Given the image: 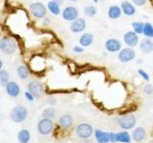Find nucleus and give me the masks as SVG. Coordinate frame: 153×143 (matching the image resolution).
Instances as JSON below:
<instances>
[{
	"instance_id": "nucleus-1",
	"label": "nucleus",
	"mask_w": 153,
	"mask_h": 143,
	"mask_svg": "<svg viewBox=\"0 0 153 143\" xmlns=\"http://www.w3.org/2000/svg\"><path fill=\"white\" fill-rule=\"evenodd\" d=\"M17 44L13 38L4 37L0 40V51L6 55H12L16 51Z\"/></svg>"
},
{
	"instance_id": "nucleus-2",
	"label": "nucleus",
	"mask_w": 153,
	"mask_h": 143,
	"mask_svg": "<svg viewBox=\"0 0 153 143\" xmlns=\"http://www.w3.org/2000/svg\"><path fill=\"white\" fill-rule=\"evenodd\" d=\"M47 8L43 3L41 2H33L30 4V11L36 18L42 19L45 18L47 15Z\"/></svg>"
},
{
	"instance_id": "nucleus-3",
	"label": "nucleus",
	"mask_w": 153,
	"mask_h": 143,
	"mask_svg": "<svg viewBox=\"0 0 153 143\" xmlns=\"http://www.w3.org/2000/svg\"><path fill=\"white\" fill-rule=\"evenodd\" d=\"M118 125L124 129V130H130V129L134 128L136 125V117L134 114H126L117 119Z\"/></svg>"
},
{
	"instance_id": "nucleus-4",
	"label": "nucleus",
	"mask_w": 153,
	"mask_h": 143,
	"mask_svg": "<svg viewBox=\"0 0 153 143\" xmlns=\"http://www.w3.org/2000/svg\"><path fill=\"white\" fill-rule=\"evenodd\" d=\"M136 58V52L133 50V48L126 47L123 48L118 54V59L122 63H128Z\"/></svg>"
},
{
	"instance_id": "nucleus-5",
	"label": "nucleus",
	"mask_w": 153,
	"mask_h": 143,
	"mask_svg": "<svg viewBox=\"0 0 153 143\" xmlns=\"http://www.w3.org/2000/svg\"><path fill=\"white\" fill-rule=\"evenodd\" d=\"M27 114H28V111L27 109L24 107V106H16L14 107L12 112H11V118L13 122H22L23 120H25L26 117H27Z\"/></svg>"
},
{
	"instance_id": "nucleus-6",
	"label": "nucleus",
	"mask_w": 153,
	"mask_h": 143,
	"mask_svg": "<svg viewBox=\"0 0 153 143\" xmlns=\"http://www.w3.org/2000/svg\"><path fill=\"white\" fill-rule=\"evenodd\" d=\"M76 135L81 139H88L93 135V128L88 123H81L76 127Z\"/></svg>"
},
{
	"instance_id": "nucleus-7",
	"label": "nucleus",
	"mask_w": 153,
	"mask_h": 143,
	"mask_svg": "<svg viewBox=\"0 0 153 143\" xmlns=\"http://www.w3.org/2000/svg\"><path fill=\"white\" fill-rule=\"evenodd\" d=\"M37 130L43 136L49 135V133H52V131L54 130V122L52 121V119L43 118L38 122Z\"/></svg>"
},
{
	"instance_id": "nucleus-8",
	"label": "nucleus",
	"mask_w": 153,
	"mask_h": 143,
	"mask_svg": "<svg viewBox=\"0 0 153 143\" xmlns=\"http://www.w3.org/2000/svg\"><path fill=\"white\" fill-rule=\"evenodd\" d=\"M28 91L30 92L35 97H40L44 94V87L43 85L37 80H32L28 84Z\"/></svg>"
},
{
	"instance_id": "nucleus-9",
	"label": "nucleus",
	"mask_w": 153,
	"mask_h": 143,
	"mask_svg": "<svg viewBox=\"0 0 153 143\" xmlns=\"http://www.w3.org/2000/svg\"><path fill=\"white\" fill-rule=\"evenodd\" d=\"M61 15L64 20L72 22L79 17V10L74 6H68L64 8L61 13Z\"/></svg>"
},
{
	"instance_id": "nucleus-10",
	"label": "nucleus",
	"mask_w": 153,
	"mask_h": 143,
	"mask_svg": "<svg viewBox=\"0 0 153 143\" xmlns=\"http://www.w3.org/2000/svg\"><path fill=\"white\" fill-rule=\"evenodd\" d=\"M123 41L127 47H136L139 44V35L134 31H128L123 35Z\"/></svg>"
},
{
	"instance_id": "nucleus-11",
	"label": "nucleus",
	"mask_w": 153,
	"mask_h": 143,
	"mask_svg": "<svg viewBox=\"0 0 153 143\" xmlns=\"http://www.w3.org/2000/svg\"><path fill=\"white\" fill-rule=\"evenodd\" d=\"M85 29H86V20L83 17H78L74 21H72L70 25V30L74 33L82 32Z\"/></svg>"
},
{
	"instance_id": "nucleus-12",
	"label": "nucleus",
	"mask_w": 153,
	"mask_h": 143,
	"mask_svg": "<svg viewBox=\"0 0 153 143\" xmlns=\"http://www.w3.org/2000/svg\"><path fill=\"white\" fill-rule=\"evenodd\" d=\"M105 49L108 52H119L122 50V43L117 38H109L105 41Z\"/></svg>"
},
{
	"instance_id": "nucleus-13",
	"label": "nucleus",
	"mask_w": 153,
	"mask_h": 143,
	"mask_svg": "<svg viewBox=\"0 0 153 143\" xmlns=\"http://www.w3.org/2000/svg\"><path fill=\"white\" fill-rule=\"evenodd\" d=\"M140 50L146 55H150L153 52V41L150 38H143L140 42Z\"/></svg>"
},
{
	"instance_id": "nucleus-14",
	"label": "nucleus",
	"mask_w": 153,
	"mask_h": 143,
	"mask_svg": "<svg viewBox=\"0 0 153 143\" xmlns=\"http://www.w3.org/2000/svg\"><path fill=\"white\" fill-rule=\"evenodd\" d=\"M121 9H122L123 13L124 15H127V16H132L136 13L135 5L128 1H123L121 4Z\"/></svg>"
},
{
	"instance_id": "nucleus-15",
	"label": "nucleus",
	"mask_w": 153,
	"mask_h": 143,
	"mask_svg": "<svg viewBox=\"0 0 153 143\" xmlns=\"http://www.w3.org/2000/svg\"><path fill=\"white\" fill-rule=\"evenodd\" d=\"M5 88H6V92L10 97H16L20 94V88H19L18 84L13 81H10Z\"/></svg>"
},
{
	"instance_id": "nucleus-16",
	"label": "nucleus",
	"mask_w": 153,
	"mask_h": 143,
	"mask_svg": "<svg viewBox=\"0 0 153 143\" xmlns=\"http://www.w3.org/2000/svg\"><path fill=\"white\" fill-rule=\"evenodd\" d=\"M122 9L118 5H112L110 6L108 11H107V15L110 19L112 20H115V19H119L120 17L122 16Z\"/></svg>"
},
{
	"instance_id": "nucleus-17",
	"label": "nucleus",
	"mask_w": 153,
	"mask_h": 143,
	"mask_svg": "<svg viewBox=\"0 0 153 143\" xmlns=\"http://www.w3.org/2000/svg\"><path fill=\"white\" fill-rule=\"evenodd\" d=\"M94 42V35L90 32H83L79 37V45L83 48L89 47Z\"/></svg>"
},
{
	"instance_id": "nucleus-18",
	"label": "nucleus",
	"mask_w": 153,
	"mask_h": 143,
	"mask_svg": "<svg viewBox=\"0 0 153 143\" xmlns=\"http://www.w3.org/2000/svg\"><path fill=\"white\" fill-rule=\"evenodd\" d=\"M109 135L110 133L108 132H104L102 130H95V138L98 143H109Z\"/></svg>"
},
{
	"instance_id": "nucleus-19",
	"label": "nucleus",
	"mask_w": 153,
	"mask_h": 143,
	"mask_svg": "<svg viewBox=\"0 0 153 143\" xmlns=\"http://www.w3.org/2000/svg\"><path fill=\"white\" fill-rule=\"evenodd\" d=\"M146 137V130L143 127H138L132 133V138L134 141L141 142Z\"/></svg>"
},
{
	"instance_id": "nucleus-20",
	"label": "nucleus",
	"mask_w": 153,
	"mask_h": 143,
	"mask_svg": "<svg viewBox=\"0 0 153 143\" xmlns=\"http://www.w3.org/2000/svg\"><path fill=\"white\" fill-rule=\"evenodd\" d=\"M59 125L62 127V128H69L71 127L72 125L74 124V119L73 117H72L71 116H69V114H64V116H62L59 120Z\"/></svg>"
},
{
	"instance_id": "nucleus-21",
	"label": "nucleus",
	"mask_w": 153,
	"mask_h": 143,
	"mask_svg": "<svg viewBox=\"0 0 153 143\" xmlns=\"http://www.w3.org/2000/svg\"><path fill=\"white\" fill-rule=\"evenodd\" d=\"M47 9H48V11H49L52 14H54V15H59V14L61 13L60 5L57 4L56 2H55L54 0H52V1L48 2Z\"/></svg>"
},
{
	"instance_id": "nucleus-22",
	"label": "nucleus",
	"mask_w": 153,
	"mask_h": 143,
	"mask_svg": "<svg viewBox=\"0 0 153 143\" xmlns=\"http://www.w3.org/2000/svg\"><path fill=\"white\" fill-rule=\"evenodd\" d=\"M131 141L130 135L126 132H119L116 133V142H122V143H129Z\"/></svg>"
},
{
	"instance_id": "nucleus-23",
	"label": "nucleus",
	"mask_w": 153,
	"mask_h": 143,
	"mask_svg": "<svg viewBox=\"0 0 153 143\" xmlns=\"http://www.w3.org/2000/svg\"><path fill=\"white\" fill-rule=\"evenodd\" d=\"M16 73H17L18 77L20 78V79H23V80L24 79H27L29 77V74H30V72H29L28 67L25 66V65L19 66L18 68H17Z\"/></svg>"
},
{
	"instance_id": "nucleus-24",
	"label": "nucleus",
	"mask_w": 153,
	"mask_h": 143,
	"mask_svg": "<svg viewBox=\"0 0 153 143\" xmlns=\"http://www.w3.org/2000/svg\"><path fill=\"white\" fill-rule=\"evenodd\" d=\"M143 35H145L146 38H153V25L149 22L145 23V27H143Z\"/></svg>"
},
{
	"instance_id": "nucleus-25",
	"label": "nucleus",
	"mask_w": 153,
	"mask_h": 143,
	"mask_svg": "<svg viewBox=\"0 0 153 143\" xmlns=\"http://www.w3.org/2000/svg\"><path fill=\"white\" fill-rule=\"evenodd\" d=\"M98 11H97V8L95 6H92V5H89V6L85 7L83 9V13L85 16L87 17H94L96 14H97Z\"/></svg>"
},
{
	"instance_id": "nucleus-26",
	"label": "nucleus",
	"mask_w": 153,
	"mask_h": 143,
	"mask_svg": "<svg viewBox=\"0 0 153 143\" xmlns=\"http://www.w3.org/2000/svg\"><path fill=\"white\" fill-rule=\"evenodd\" d=\"M18 140L20 143H27L30 140V133L27 130H22L18 133Z\"/></svg>"
},
{
	"instance_id": "nucleus-27",
	"label": "nucleus",
	"mask_w": 153,
	"mask_h": 143,
	"mask_svg": "<svg viewBox=\"0 0 153 143\" xmlns=\"http://www.w3.org/2000/svg\"><path fill=\"white\" fill-rule=\"evenodd\" d=\"M143 27H145V23L141 21H135L132 23V29L137 35H143Z\"/></svg>"
},
{
	"instance_id": "nucleus-28",
	"label": "nucleus",
	"mask_w": 153,
	"mask_h": 143,
	"mask_svg": "<svg viewBox=\"0 0 153 143\" xmlns=\"http://www.w3.org/2000/svg\"><path fill=\"white\" fill-rule=\"evenodd\" d=\"M9 78H10V75H9V73L6 70L2 69L1 71H0V82H1V85L3 86V87H6L7 84L10 82Z\"/></svg>"
},
{
	"instance_id": "nucleus-29",
	"label": "nucleus",
	"mask_w": 153,
	"mask_h": 143,
	"mask_svg": "<svg viewBox=\"0 0 153 143\" xmlns=\"http://www.w3.org/2000/svg\"><path fill=\"white\" fill-rule=\"evenodd\" d=\"M55 114H56V112H55L54 108H47V109L44 110V111H43L42 116H43V118L53 119L55 117Z\"/></svg>"
},
{
	"instance_id": "nucleus-30",
	"label": "nucleus",
	"mask_w": 153,
	"mask_h": 143,
	"mask_svg": "<svg viewBox=\"0 0 153 143\" xmlns=\"http://www.w3.org/2000/svg\"><path fill=\"white\" fill-rule=\"evenodd\" d=\"M137 72H138L139 75H140L143 80H146V81H147V82H149V81H150V76H149V74H148L145 70L138 69Z\"/></svg>"
},
{
	"instance_id": "nucleus-31",
	"label": "nucleus",
	"mask_w": 153,
	"mask_h": 143,
	"mask_svg": "<svg viewBox=\"0 0 153 143\" xmlns=\"http://www.w3.org/2000/svg\"><path fill=\"white\" fill-rule=\"evenodd\" d=\"M143 93L146 95H151L153 94V85L150 83H147L143 87Z\"/></svg>"
},
{
	"instance_id": "nucleus-32",
	"label": "nucleus",
	"mask_w": 153,
	"mask_h": 143,
	"mask_svg": "<svg viewBox=\"0 0 153 143\" xmlns=\"http://www.w3.org/2000/svg\"><path fill=\"white\" fill-rule=\"evenodd\" d=\"M73 52H76V54H82V52H84V48L82 46H75L73 48Z\"/></svg>"
},
{
	"instance_id": "nucleus-33",
	"label": "nucleus",
	"mask_w": 153,
	"mask_h": 143,
	"mask_svg": "<svg viewBox=\"0 0 153 143\" xmlns=\"http://www.w3.org/2000/svg\"><path fill=\"white\" fill-rule=\"evenodd\" d=\"M146 1L147 0H132V2L135 6H143V5L146 4Z\"/></svg>"
},
{
	"instance_id": "nucleus-34",
	"label": "nucleus",
	"mask_w": 153,
	"mask_h": 143,
	"mask_svg": "<svg viewBox=\"0 0 153 143\" xmlns=\"http://www.w3.org/2000/svg\"><path fill=\"white\" fill-rule=\"evenodd\" d=\"M25 97H26L27 100H29V101H33V100H35V98H36L30 92H29V91L25 93Z\"/></svg>"
},
{
	"instance_id": "nucleus-35",
	"label": "nucleus",
	"mask_w": 153,
	"mask_h": 143,
	"mask_svg": "<svg viewBox=\"0 0 153 143\" xmlns=\"http://www.w3.org/2000/svg\"><path fill=\"white\" fill-rule=\"evenodd\" d=\"M109 137H110V142H116V133H110Z\"/></svg>"
},
{
	"instance_id": "nucleus-36",
	"label": "nucleus",
	"mask_w": 153,
	"mask_h": 143,
	"mask_svg": "<svg viewBox=\"0 0 153 143\" xmlns=\"http://www.w3.org/2000/svg\"><path fill=\"white\" fill-rule=\"evenodd\" d=\"M48 103H49L50 105H55L56 103V98H54V97H50L49 99H48Z\"/></svg>"
},
{
	"instance_id": "nucleus-37",
	"label": "nucleus",
	"mask_w": 153,
	"mask_h": 143,
	"mask_svg": "<svg viewBox=\"0 0 153 143\" xmlns=\"http://www.w3.org/2000/svg\"><path fill=\"white\" fill-rule=\"evenodd\" d=\"M80 143H93L91 140H88V139H83V141H81Z\"/></svg>"
},
{
	"instance_id": "nucleus-38",
	"label": "nucleus",
	"mask_w": 153,
	"mask_h": 143,
	"mask_svg": "<svg viewBox=\"0 0 153 143\" xmlns=\"http://www.w3.org/2000/svg\"><path fill=\"white\" fill-rule=\"evenodd\" d=\"M2 68H3V62H2L1 59H0V71L2 70Z\"/></svg>"
},
{
	"instance_id": "nucleus-39",
	"label": "nucleus",
	"mask_w": 153,
	"mask_h": 143,
	"mask_svg": "<svg viewBox=\"0 0 153 143\" xmlns=\"http://www.w3.org/2000/svg\"><path fill=\"white\" fill-rule=\"evenodd\" d=\"M54 1H55V2H56L57 4H59V5H61V4H62V1H61V0H54Z\"/></svg>"
},
{
	"instance_id": "nucleus-40",
	"label": "nucleus",
	"mask_w": 153,
	"mask_h": 143,
	"mask_svg": "<svg viewBox=\"0 0 153 143\" xmlns=\"http://www.w3.org/2000/svg\"><path fill=\"white\" fill-rule=\"evenodd\" d=\"M69 1H72V2H76V1H79V0H69Z\"/></svg>"
},
{
	"instance_id": "nucleus-41",
	"label": "nucleus",
	"mask_w": 153,
	"mask_h": 143,
	"mask_svg": "<svg viewBox=\"0 0 153 143\" xmlns=\"http://www.w3.org/2000/svg\"><path fill=\"white\" fill-rule=\"evenodd\" d=\"M93 1H94L95 3H98V2H99V0H93Z\"/></svg>"
},
{
	"instance_id": "nucleus-42",
	"label": "nucleus",
	"mask_w": 153,
	"mask_h": 143,
	"mask_svg": "<svg viewBox=\"0 0 153 143\" xmlns=\"http://www.w3.org/2000/svg\"><path fill=\"white\" fill-rule=\"evenodd\" d=\"M99 1H106V0H99Z\"/></svg>"
}]
</instances>
